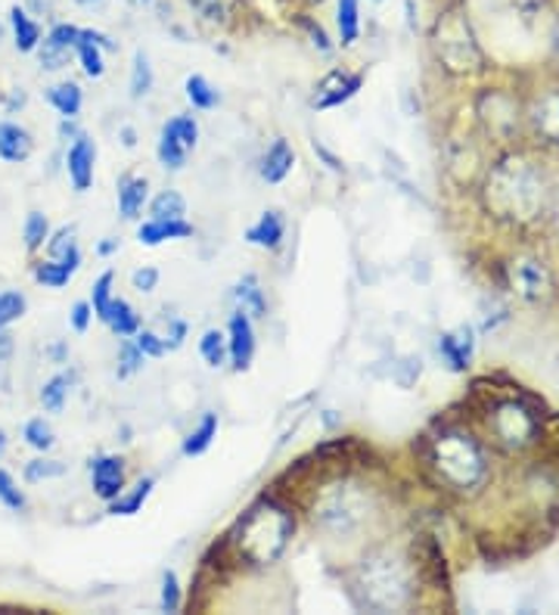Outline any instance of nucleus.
Returning <instances> with one entry per match:
<instances>
[{
  "instance_id": "f704fd0d",
  "label": "nucleus",
  "mask_w": 559,
  "mask_h": 615,
  "mask_svg": "<svg viewBox=\"0 0 559 615\" xmlns=\"http://www.w3.org/2000/svg\"><path fill=\"white\" fill-rule=\"evenodd\" d=\"M199 355L206 358L209 367H221L228 361V339L218 329H206L202 339H199Z\"/></svg>"
},
{
  "instance_id": "b1692460",
  "label": "nucleus",
  "mask_w": 559,
  "mask_h": 615,
  "mask_svg": "<svg viewBox=\"0 0 559 615\" xmlns=\"http://www.w3.org/2000/svg\"><path fill=\"white\" fill-rule=\"evenodd\" d=\"M103 324L113 329L116 336H135L137 329H140V314L125 299L113 295V302H109L106 314H103Z\"/></svg>"
},
{
  "instance_id": "20e7f679",
  "label": "nucleus",
  "mask_w": 559,
  "mask_h": 615,
  "mask_svg": "<svg viewBox=\"0 0 559 615\" xmlns=\"http://www.w3.org/2000/svg\"><path fill=\"white\" fill-rule=\"evenodd\" d=\"M485 202L503 221L528 224V221L540 218L544 206H547V181L528 159L510 155L488 174Z\"/></svg>"
},
{
  "instance_id": "5701e85b",
  "label": "nucleus",
  "mask_w": 559,
  "mask_h": 615,
  "mask_svg": "<svg viewBox=\"0 0 559 615\" xmlns=\"http://www.w3.org/2000/svg\"><path fill=\"white\" fill-rule=\"evenodd\" d=\"M10 25H13V38H16V50L20 54H32L40 47V25L22 7L10 10Z\"/></svg>"
},
{
  "instance_id": "423d86ee",
  "label": "nucleus",
  "mask_w": 559,
  "mask_h": 615,
  "mask_svg": "<svg viewBox=\"0 0 559 615\" xmlns=\"http://www.w3.org/2000/svg\"><path fill=\"white\" fill-rule=\"evenodd\" d=\"M370 500L361 485L339 481L327 488L314 503V525H321L329 535H351L366 522Z\"/></svg>"
},
{
  "instance_id": "37998d69",
  "label": "nucleus",
  "mask_w": 559,
  "mask_h": 615,
  "mask_svg": "<svg viewBox=\"0 0 559 615\" xmlns=\"http://www.w3.org/2000/svg\"><path fill=\"white\" fill-rule=\"evenodd\" d=\"M143 361H147V355H143L135 343H125L121 351H118V376H131V373H137V370L143 367Z\"/></svg>"
},
{
  "instance_id": "603ef678",
  "label": "nucleus",
  "mask_w": 559,
  "mask_h": 615,
  "mask_svg": "<svg viewBox=\"0 0 559 615\" xmlns=\"http://www.w3.org/2000/svg\"><path fill=\"white\" fill-rule=\"evenodd\" d=\"M125 143H128V147H135V131H131V128H125Z\"/></svg>"
},
{
  "instance_id": "6e6d98bb",
  "label": "nucleus",
  "mask_w": 559,
  "mask_h": 615,
  "mask_svg": "<svg viewBox=\"0 0 559 615\" xmlns=\"http://www.w3.org/2000/svg\"><path fill=\"white\" fill-rule=\"evenodd\" d=\"M557 54H559V32H557Z\"/></svg>"
},
{
  "instance_id": "4d7b16f0",
  "label": "nucleus",
  "mask_w": 559,
  "mask_h": 615,
  "mask_svg": "<svg viewBox=\"0 0 559 615\" xmlns=\"http://www.w3.org/2000/svg\"><path fill=\"white\" fill-rule=\"evenodd\" d=\"M317 3H321V0H317Z\"/></svg>"
},
{
  "instance_id": "e433bc0d",
  "label": "nucleus",
  "mask_w": 559,
  "mask_h": 615,
  "mask_svg": "<svg viewBox=\"0 0 559 615\" xmlns=\"http://www.w3.org/2000/svg\"><path fill=\"white\" fill-rule=\"evenodd\" d=\"M22 436H25V442L32 444L35 451H50L54 448V429H50V423L44 417L28 420L25 429H22Z\"/></svg>"
},
{
  "instance_id": "a19ab883",
  "label": "nucleus",
  "mask_w": 559,
  "mask_h": 615,
  "mask_svg": "<svg viewBox=\"0 0 559 615\" xmlns=\"http://www.w3.org/2000/svg\"><path fill=\"white\" fill-rule=\"evenodd\" d=\"M0 503L7 510H25V495H22L20 485L13 481V476L7 469H0Z\"/></svg>"
},
{
  "instance_id": "ea45409f",
  "label": "nucleus",
  "mask_w": 559,
  "mask_h": 615,
  "mask_svg": "<svg viewBox=\"0 0 559 615\" xmlns=\"http://www.w3.org/2000/svg\"><path fill=\"white\" fill-rule=\"evenodd\" d=\"M190 7H194L196 13L202 16V20L209 22H224L228 20V13H231V7L236 0H187Z\"/></svg>"
},
{
  "instance_id": "6e6552de",
  "label": "nucleus",
  "mask_w": 559,
  "mask_h": 615,
  "mask_svg": "<svg viewBox=\"0 0 559 615\" xmlns=\"http://www.w3.org/2000/svg\"><path fill=\"white\" fill-rule=\"evenodd\" d=\"M199 143V125H196L194 116H177L172 121H165L162 135H159V147H155V155L165 169L172 172H180L184 162H187V153L196 150Z\"/></svg>"
},
{
  "instance_id": "f257e3e1",
  "label": "nucleus",
  "mask_w": 559,
  "mask_h": 615,
  "mask_svg": "<svg viewBox=\"0 0 559 615\" xmlns=\"http://www.w3.org/2000/svg\"><path fill=\"white\" fill-rule=\"evenodd\" d=\"M295 535V517L287 503L273 498H261L236 520L231 535L221 541V550L231 566L265 569L287 554Z\"/></svg>"
},
{
  "instance_id": "72a5a7b5",
  "label": "nucleus",
  "mask_w": 559,
  "mask_h": 615,
  "mask_svg": "<svg viewBox=\"0 0 559 615\" xmlns=\"http://www.w3.org/2000/svg\"><path fill=\"white\" fill-rule=\"evenodd\" d=\"M150 214L153 218H184L187 214V199L177 190H162L150 202Z\"/></svg>"
},
{
  "instance_id": "9b49d317",
  "label": "nucleus",
  "mask_w": 559,
  "mask_h": 615,
  "mask_svg": "<svg viewBox=\"0 0 559 615\" xmlns=\"http://www.w3.org/2000/svg\"><path fill=\"white\" fill-rule=\"evenodd\" d=\"M94 162H97V150L88 137H75V143L69 147V155H66V172H69V181L78 193L91 190L94 184Z\"/></svg>"
},
{
  "instance_id": "473e14b6",
  "label": "nucleus",
  "mask_w": 559,
  "mask_h": 615,
  "mask_svg": "<svg viewBox=\"0 0 559 615\" xmlns=\"http://www.w3.org/2000/svg\"><path fill=\"white\" fill-rule=\"evenodd\" d=\"M184 88H187V100L194 103V109H214L221 103L218 91L202 76H190Z\"/></svg>"
},
{
  "instance_id": "4c0bfd02",
  "label": "nucleus",
  "mask_w": 559,
  "mask_h": 615,
  "mask_svg": "<svg viewBox=\"0 0 559 615\" xmlns=\"http://www.w3.org/2000/svg\"><path fill=\"white\" fill-rule=\"evenodd\" d=\"M25 295L22 292H0V329L10 327L13 321H20L25 314Z\"/></svg>"
},
{
  "instance_id": "f8f14e48",
  "label": "nucleus",
  "mask_w": 559,
  "mask_h": 615,
  "mask_svg": "<svg viewBox=\"0 0 559 615\" xmlns=\"http://www.w3.org/2000/svg\"><path fill=\"white\" fill-rule=\"evenodd\" d=\"M91 479L100 500H116L125 491V461L116 454L91 461Z\"/></svg>"
},
{
  "instance_id": "0eeeda50",
  "label": "nucleus",
  "mask_w": 559,
  "mask_h": 615,
  "mask_svg": "<svg viewBox=\"0 0 559 615\" xmlns=\"http://www.w3.org/2000/svg\"><path fill=\"white\" fill-rule=\"evenodd\" d=\"M435 50H439V59L451 72H466V69H476L479 62V50L473 44V35L466 28V22L451 13L447 20L439 22V32H435Z\"/></svg>"
},
{
  "instance_id": "a211bd4d",
  "label": "nucleus",
  "mask_w": 559,
  "mask_h": 615,
  "mask_svg": "<svg viewBox=\"0 0 559 615\" xmlns=\"http://www.w3.org/2000/svg\"><path fill=\"white\" fill-rule=\"evenodd\" d=\"M32 153H35L32 135L16 121H0V159L10 162V165H20Z\"/></svg>"
},
{
  "instance_id": "f03ea898",
  "label": "nucleus",
  "mask_w": 559,
  "mask_h": 615,
  "mask_svg": "<svg viewBox=\"0 0 559 615\" xmlns=\"http://www.w3.org/2000/svg\"><path fill=\"white\" fill-rule=\"evenodd\" d=\"M420 461L435 485L454 495H473L488 479L485 448L461 426H439L435 432L423 436Z\"/></svg>"
},
{
  "instance_id": "7c9ffc66",
  "label": "nucleus",
  "mask_w": 559,
  "mask_h": 615,
  "mask_svg": "<svg viewBox=\"0 0 559 615\" xmlns=\"http://www.w3.org/2000/svg\"><path fill=\"white\" fill-rule=\"evenodd\" d=\"M72 383H75V373H57L54 380H47L44 388H40V404L50 410V414H59L66 407V398L72 392Z\"/></svg>"
},
{
  "instance_id": "4468645a",
  "label": "nucleus",
  "mask_w": 559,
  "mask_h": 615,
  "mask_svg": "<svg viewBox=\"0 0 559 615\" xmlns=\"http://www.w3.org/2000/svg\"><path fill=\"white\" fill-rule=\"evenodd\" d=\"M414 557H417V572L429 584H435L439 591H447V566H444V554L442 547H439V541L423 535V538L414 544Z\"/></svg>"
},
{
  "instance_id": "2eb2a0df",
  "label": "nucleus",
  "mask_w": 559,
  "mask_h": 615,
  "mask_svg": "<svg viewBox=\"0 0 559 615\" xmlns=\"http://www.w3.org/2000/svg\"><path fill=\"white\" fill-rule=\"evenodd\" d=\"M103 50H116V44L106 38V35L91 32V28H84V32L78 35L75 54L78 59H81V69H84V76L88 78H100L106 72V66H103Z\"/></svg>"
},
{
  "instance_id": "1a4fd4ad",
  "label": "nucleus",
  "mask_w": 559,
  "mask_h": 615,
  "mask_svg": "<svg viewBox=\"0 0 559 615\" xmlns=\"http://www.w3.org/2000/svg\"><path fill=\"white\" fill-rule=\"evenodd\" d=\"M255 355V329L246 311H233L231 324H228V358H231L233 370H246Z\"/></svg>"
},
{
  "instance_id": "2f4dec72",
  "label": "nucleus",
  "mask_w": 559,
  "mask_h": 615,
  "mask_svg": "<svg viewBox=\"0 0 559 615\" xmlns=\"http://www.w3.org/2000/svg\"><path fill=\"white\" fill-rule=\"evenodd\" d=\"M153 91V66H150V57L143 50H137L135 62H131V96L140 100Z\"/></svg>"
},
{
  "instance_id": "49530a36",
  "label": "nucleus",
  "mask_w": 559,
  "mask_h": 615,
  "mask_svg": "<svg viewBox=\"0 0 559 615\" xmlns=\"http://www.w3.org/2000/svg\"><path fill=\"white\" fill-rule=\"evenodd\" d=\"M135 346L147 355V358H162L168 348H165V343H162V336H155V333H150V329H137L135 333Z\"/></svg>"
},
{
  "instance_id": "412c9836",
  "label": "nucleus",
  "mask_w": 559,
  "mask_h": 615,
  "mask_svg": "<svg viewBox=\"0 0 559 615\" xmlns=\"http://www.w3.org/2000/svg\"><path fill=\"white\" fill-rule=\"evenodd\" d=\"M283 233H287V224H283L280 212H265L246 231V240L258 250H277L283 243Z\"/></svg>"
},
{
  "instance_id": "aec40b11",
  "label": "nucleus",
  "mask_w": 559,
  "mask_h": 615,
  "mask_svg": "<svg viewBox=\"0 0 559 615\" xmlns=\"http://www.w3.org/2000/svg\"><path fill=\"white\" fill-rule=\"evenodd\" d=\"M292 169H295V153H292V147L283 137H277L268 147L265 159H261V177L268 184H280V181L290 177Z\"/></svg>"
},
{
  "instance_id": "39448f33",
  "label": "nucleus",
  "mask_w": 559,
  "mask_h": 615,
  "mask_svg": "<svg viewBox=\"0 0 559 615\" xmlns=\"http://www.w3.org/2000/svg\"><path fill=\"white\" fill-rule=\"evenodd\" d=\"M488 432L494 436V444L510 454L532 448L544 436L538 402L528 398L525 392L494 402L488 407Z\"/></svg>"
},
{
  "instance_id": "f3484780",
  "label": "nucleus",
  "mask_w": 559,
  "mask_h": 615,
  "mask_svg": "<svg viewBox=\"0 0 559 615\" xmlns=\"http://www.w3.org/2000/svg\"><path fill=\"white\" fill-rule=\"evenodd\" d=\"M78 268H81V250L75 246V250H69L66 255H59V258L35 265V280L50 289H62L75 277Z\"/></svg>"
},
{
  "instance_id": "8fccbe9b",
  "label": "nucleus",
  "mask_w": 559,
  "mask_h": 615,
  "mask_svg": "<svg viewBox=\"0 0 559 615\" xmlns=\"http://www.w3.org/2000/svg\"><path fill=\"white\" fill-rule=\"evenodd\" d=\"M305 28H308V32H311V44H314V47H317L321 54H329V50H333V47H329L327 32H324L321 25H314V22H311V20H305Z\"/></svg>"
},
{
  "instance_id": "ddd939ff",
  "label": "nucleus",
  "mask_w": 559,
  "mask_h": 615,
  "mask_svg": "<svg viewBox=\"0 0 559 615\" xmlns=\"http://www.w3.org/2000/svg\"><path fill=\"white\" fill-rule=\"evenodd\" d=\"M78 35H81V28L69 25V22L54 25L50 35H47V40H44V47H40V66H44V69H62L66 59H69V54L75 50Z\"/></svg>"
},
{
  "instance_id": "a18cd8bd",
  "label": "nucleus",
  "mask_w": 559,
  "mask_h": 615,
  "mask_svg": "<svg viewBox=\"0 0 559 615\" xmlns=\"http://www.w3.org/2000/svg\"><path fill=\"white\" fill-rule=\"evenodd\" d=\"M516 277H520V287L525 295H535V292H540L544 274H540V268L535 265V262H525V265H520V268H516Z\"/></svg>"
},
{
  "instance_id": "a878e982",
  "label": "nucleus",
  "mask_w": 559,
  "mask_h": 615,
  "mask_svg": "<svg viewBox=\"0 0 559 615\" xmlns=\"http://www.w3.org/2000/svg\"><path fill=\"white\" fill-rule=\"evenodd\" d=\"M47 100H50V106L57 109L62 118H75L81 113V103H84V96H81V88H78L75 81H62V84H54L50 91H47Z\"/></svg>"
},
{
  "instance_id": "c03bdc74",
  "label": "nucleus",
  "mask_w": 559,
  "mask_h": 615,
  "mask_svg": "<svg viewBox=\"0 0 559 615\" xmlns=\"http://www.w3.org/2000/svg\"><path fill=\"white\" fill-rule=\"evenodd\" d=\"M159 603H162L165 613H177L180 610V581H177L174 572L162 576V600Z\"/></svg>"
},
{
  "instance_id": "7ed1b4c3",
  "label": "nucleus",
  "mask_w": 559,
  "mask_h": 615,
  "mask_svg": "<svg viewBox=\"0 0 559 615\" xmlns=\"http://www.w3.org/2000/svg\"><path fill=\"white\" fill-rule=\"evenodd\" d=\"M354 600L373 613H398L414 600V572L392 547L370 550L348 578Z\"/></svg>"
},
{
  "instance_id": "3c124183",
  "label": "nucleus",
  "mask_w": 559,
  "mask_h": 615,
  "mask_svg": "<svg viewBox=\"0 0 559 615\" xmlns=\"http://www.w3.org/2000/svg\"><path fill=\"white\" fill-rule=\"evenodd\" d=\"M118 250V240H106V243H100V255H113Z\"/></svg>"
},
{
  "instance_id": "c9c22d12",
  "label": "nucleus",
  "mask_w": 559,
  "mask_h": 615,
  "mask_svg": "<svg viewBox=\"0 0 559 615\" xmlns=\"http://www.w3.org/2000/svg\"><path fill=\"white\" fill-rule=\"evenodd\" d=\"M22 236H25V250L28 252H38L47 240H50V221H47V214L40 212H28V218H25V231H22Z\"/></svg>"
},
{
  "instance_id": "58836bf2",
  "label": "nucleus",
  "mask_w": 559,
  "mask_h": 615,
  "mask_svg": "<svg viewBox=\"0 0 559 615\" xmlns=\"http://www.w3.org/2000/svg\"><path fill=\"white\" fill-rule=\"evenodd\" d=\"M109 302H113V270L100 274V280L94 283V289H91V308H94V314H97L100 321H103Z\"/></svg>"
},
{
  "instance_id": "4be33fe9",
  "label": "nucleus",
  "mask_w": 559,
  "mask_h": 615,
  "mask_svg": "<svg viewBox=\"0 0 559 615\" xmlns=\"http://www.w3.org/2000/svg\"><path fill=\"white\" fill-rule=\"evenodd\" d=\"M147 196H150V184L147 177H125L121 187H118V212L125 221H135L147 206Z\"/></svg>"
},
{
  "instance_id": "dca6fc26",
  "label": "nucleus",
  "mask_w": 559,
  "mask_h": 615,
  "mask_svg": "<svg viewBox=\"0 0 559 615\" xmlns=\"http://www.w3.org/2000/svg\"><path fill=\"white\" fill-rule=\"evenodd\" d=\"M187 236H194V224H187L184 218H150L137 231V240L143 246H162L168 240H187Z\"/></svg>"
},
{
  "instance_id": "5fc2aeb1",
  "label": "nucleus",
  "mask_w": 559,
  "mask_h": 615,
  "mask_svg": "<svg viewBox=\"0 0 559 615\" xmlns=\"http://www.w3.org/2000/svg\"><path fill=\"white\" fill-rule=\"evenodd\" d=\"M78 3H84V7H91V3H100V0H78Z\"/></svg>"
},
{
  "instance_id": "cd10ccee",
  "label": "nucleus",
  "mask_w": 559,
  "mask_h": 615,
  "mask_svg": "<svg viewBox=\"0 0 559 615\" xmlns=\"http://www.w3.org/2000/svg\"><path fill=\"white\" fill-rule=\"evenodd\" d=\"M153 485L155 479H140L128 495H118L116 500H109V503H113L109 513H113V517H135V513H140V507L153 495Z\"/></svg>"
},
{
  "instance_id": "09e8293b",
  "label": "nucleus",
  "mask_w": 559,
  "mask_h": 615,
  "mask_svg": "<svg viewBox=\"0 0 559 615\" xmlns=\"http://www.w3.org/2000/svg\"><path fill=\"white\" fill-rule=\"evenodd\" d=\"M91 317H94L91 302H78V305L72 308V327H75V333H84V329L91 327Z\"/></svg>"
},
{
  "instance_id": "c756f323",
  "label": "nucleus",
  "mask_w": 559,
  "mask_h": 615,
  "mask_svg": "<svg viewBox=\"0 0 559 615\" xmlns=\"http://www.w3.org/2000/svg\"><path fill=\"white\" fill-rule=\"evenodd\" d=\"M236 302L240 311H246L249 317H265L268 314V302H265V292L258 287V277H243L240 287H236Z\"/></svg>"
},
{
  "instance_id": "c85d7f7f",
  "label": "nucleus",
  "mask_w": 559,
  "mask_h": 615,
  "mask_svg": "<svg viewBox=\"0 0 559 615\" xmlns=\"http://www.w3.org/2000/svg\"><path fill=\"white\" fill-rule=\"evenodd\" d=\"M214 439H218V417H214V414H206L194 432L184 439V454H187V457H199V454H206V451L212 448Z\"/></svg>"
},
{
  "instance_id": "bb28decb",
  "label": "nucleus",
  "mask_w": 559,
  "mask_h": 615,
  "mask_svg": "<svg viewBox=\"0 0 559 615\" xmlns=\"http://www.w3.org/2000/svg\"><path fill=\"white\" fill-rule=\"evenodd\" d=\"M336 25L342 47H351L361 35V0H339L336 7Z\"/></svg>"
},
{
  "instance_id": "393cba45",
  "label": "nucleus",
  "mask_w": 559,
  "mask_h": 615,
  "mask_svg": "<svg viewBox=\"0 0 559 615\" xmlns=\"http://www.w3.org/2000/svg\"><path fill=\"white\" fill-rule=\"evenodd\" d=\"M439 351H442L444 361L451 364V370H466V364H469V355H473V336H469V329H461V333H447V336H442Z\"/></svg>"
},
{
  "instance_id": "79ce46f5",
  "label": "nucleus",
  "mask_w": 559,
  "mask_h": 615,
  "mask_svg": "<svg viewBox=\"0 0 559 615\" xmlns=\"http://www.w3.org/2000/svg\"><path fill=\"white\" fill-rule=\"evenodd\" d=\"M66 473V463L59 461H32L25 466V479L28 481H44V479H59Z\"/></svg>"
},
{
  "instance_id": "9d476101",
  "label": "nucleus",
  "mask_w": 559,
  "mask_h": 615,
  "mask_svg": "<svg viewBox=\"0 0 559 615\" xmlns=\"http://www.w3.org/2000/svg\"><path fill=\"white\" fill-rule=\"evenodd\" d=\"M364 78L361 76H348V72H329L321 84H317V94H314V109H336L348 103L351 96L361 91Z\"/></svg>"
},
{
  "instance_id": "864d4df0",
  "label": "nucleus",
  "mask_w": 559,
  "mask_h": 615,
  "mask_svg": "<svg viewBox=\"0 0 559 615\" xmlns=\"http://www.w3.org/2000/svg\"><path fill=\"white\" fill-rule=\"evenodd\" d=\"M3 448H7V436H3V429H0V457H3Z\"/></svg>"
},
{
  "instance_id": "de8ad7c7",
  "label": "nucleus",
  "mask_w": 559,
  "mask_h": 615,
  "mask_svg": "<svg viewBox=\"0 0 559 615\" xmlns=\"http://www.w3.org/2000/svg\"><path fill=\"white\" fill-rule=\"evenodd\" d=\"M131 283H135L137 292H153L159 287V270L155 268H137L131 274Z\"/></svg>"
},
{
  "instance_id": "6ab92c4d",
  "label": "nucleus",
  "mask_w": 559,
  "mask_h": 615,
  "mask_svg": "<svg viewBox=\"0 0 559 615\" xmlns=\"http://www.w3.org/2000/svg\"><path fill=\"white\" fill-rule=\"evenodd\" d=\"M532 128L540 140L559 143V91L544 94L532 109Z\"/></svg>"
}]
</instances>
